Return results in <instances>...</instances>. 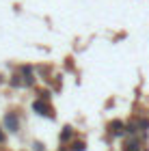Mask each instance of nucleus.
Segmentation results:
<instances>
[{"label":"nucleus","instance_id":"obj_5","mask_svg":"<svg viewBox=\"0 0 149 151\" xmlns=\"http://www.w3.org/2000/svg\"><path fill=\"white\" fill-rule=\"evenodd\" d=\"M69 136H71V127H65L60 134V140H69Z\"/></svg>","mask_w":149,"mask_h":151},{"label":"nucleus","instance_id":"obj_3","mask_svg":"<svg viewBox=\"0 0 149 151\" xmlns=\"http://www.w3.org/2000/svg\"><path fill=\"white\" fill-rule=\"evenodd\" d=\"M110 132L112 134H123V123H119V121H114V123H110Z\"/></svg>","mask_w":149,"mask_h":151},{"label":"nucleus","instance_id":"obj_6","mask_svg":"<svg viewBox=\"0 0 149 151\" xmlns=\"http://www.w3.org/2000/svg\"><path fill=\"white\" fill-rule=\"evenodd\" d=\"M2 140H4V134H2V132H0V142H2Z\"/></svg>","mask_w":149,"mask_h":151},{"label":"nucleus","instance_id":"obj_1","mask_svg":"<svg viewBox=\"0 0 149 151\" xmlns=\"http://www.w3.org/2000/svg\"><path fill=\"white\" fill-rule=\"evenodd\" d=\"M4 125L9 127L11 132H17V116L13 114V112H9V114L4 116Z\"/></svg>","mask_w":149,"mask_h":151},{"label":"nucleus","instance_id":"obj_4","mask_svg":"<svg viewBox=\"0 0 149 151\" xmlns=\"http://www.w3.org/2000/svg\"><path fill=\"white\" fill-rule=\"evenodd\" d=\"M123 151H138V142H136V140H130V142H125Z\"/></svg>","mask_w":149,"mask_h":151},{"label":"nucleus","instance_id":"obj_2","mask_svg":"<svg viewBox=\"0 0 149 151\" xmlns=\"http://www.w3.org/2000/svg\"><path fill=\"white\" fill-rule=\"evenodd\" d=\"M32 108H35V110L39 112V114H45V116H52V112H50V106L48 104H43L41 99L39 101H35V104H32Z\"/></svg>","mask_w":149,"mask_h":151}]
</instances>
